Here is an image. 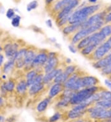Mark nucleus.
Segmentation results:
<instances>
[{
	"mask_svg": "<svg viewBox=\"0 0 111 122\" xmlns=\"http://www.w3.org/2000/svg\"><path fill=\"white\" fill-rule=\"evenodd\" d=\"M100 8L99 5H93L83 6L75 10L70 15L68 24H81L87 20L90 16L95 14Z\"/></svg>",
	"mask_w": 111,
	"mask_h": 122,
	"instance_id": "f257e3e1",
	"label": "nucleus"
},
{
	"mask_svg": "<svg viewBox=\"0 0 111 122\" xmlns=\"http://www.w3.org/2000/svg\"><path fill=\"white\" fill-rule=\"evenodd\" d=\"M104 89V88L98 85V86L90 87V88H83L79 91H76L74 92L70 99V105L75 106L81 103L85 102L93 94Z\"/></svg>",
	"mask_w": 111,
	"mask_h": 122,
	"instance_id": "f03ea898",
	"label": "nucleus"
},
{
	"mask_svg": "<svg viewBox=\"0 0 111 122\" xmlns=\"http://www.w3.org/2000/svg\"><path fill=\"white\" fill-rule=\"evenodd\" d=\"M104 23H105L104 20H102L97 23L94 25L85 28H81L79 30H78L76 33L72 35V38L71 40H70L71 44L76 45L80 40H81L84 38L95 33L96 31H99L102 28V26L104 25Z\"/></svg>",
	"mask_w": 111,
	"mask_h": 122,
	"instance_id": "7ed1b4c3",
	"label": "nucleus"
},
{
	"mask_svg": "<svg viewBox=\"0 0 111 122\" xmlns=\"http://www.w3.org/2000/svg\"><path fill=\"white\" fill-rule=\"evenodd\" d=\"M111 52V42L107 39L105 41L97 47L91 54L89 56V59L93 61L101 59Z\"/></svg>",
	"mask_w": 111,
	"mask_h": 122,
	"instance_id": "20e7f679",
	"label": "nucleus"
},
{
	"mask_svg": "<svg viewBox=\"0 0 111 122\" xmlns=\"http://www.w3.org/2000/svg\"><path fill=\"white\" fill-rule=\"evenodd\" d=\"M87 112L90 114V117L94 120H104L111 118L109 110L102 109L97 106L89 107L87 109Z\"/></svg>",
	"mask_w": 111,
	"mask_h": 122,
	"instance_id": "39448f33",
	"label": "nucleus"
},
{
	"mask_svg": "<svg viewBox=\"0 0 111 122\" xmlns=\"http://www.w3.org/2000/svg\"><path fill=\"white\" fill-rule=\"evenodd\" d=\"M59 64V61L56 52H49L48 53V60L43 68L44 73H48L58 68Z\"/></svg>",
	"mask_w": 111,
	"mask_h": 122,
	"instance_id": "423d86ee",
	"label": "nucleus"
},
{
	"mask_svg": "<svg viewBox=\"0 0 111 122\" xmlns=\"http://www.w3.org/2000/svg\"><path fill=\"white\" fill-rule=\"evenodd\" d=\"M88 107L89 106L85 102L73 106L72 109L68 112V117L70 119H77L80 118L87 112Z\"/></svg>",
	"mask_w": 111,
	"mask_h": 122,
	"instance_id": "0eeeda50",
	"label": "nucleus"
},
{
	"mask_svg": "<svg viewBox=\"0 0 111 122\" xmlns=\"http://www.w3.org/2000/svg\"><path fill=\"white\" fill-rule=\"evenodd\" d=\"M19 45L16 42H9L3 46V51L7 59H14L19 49Z\"/></svg>",
	"mask_w": 111,
	"mask_h": 122,
	"instance_id": "6e6552de",
	"label": "nucleus"
},
{
	"mask_svg": "<svg viewBox=\"0 0 111 122\" xmlns=\"http://www.w3.org/2000/svg\"><path fill=\"white\" fill-rule=\"evenodd\" d=\"M79 4V0H73L72 1L65 6L63 9H61L57 15V21L60 20L64 17H70L74 10L77 8Z\"/></svg>",
	"mask_w": 111,
	"mask_h": 122,
	"instance_id": "1a4fd4ad",
	"label": "nucleus"
},
{
	"mask_svg": "<svg viewBox=\"0 0 111 122\" xmlns=\"http://www.w3.org/2000/svg\"><path fill=\"white\" fill-rule=\"evenodd\" d=\"M47 60L48 52L44 51L38 52L32 64V69H43Z\"/></svg>",
	"mask_w": 111,
	"mask_h": 122,
	"instance_id": "9d476101",
	"label": "nucleus"
},
{
	"mask_svg": "<svg viewBox=\"0 0 111 122\" xmlns=\"http://www.w3.org/2000/svg\"><path fill=\"white\" fill-rule=\"evenodd\" d=\"M106 15V14L104 12H99V13H96L92 15L87 20L85 21L84 22L81 24L80 29L91 27V26L94 25L101 22V21L104 20V17H105Z\"/></svg>",
	"mask_w": 111,
	"mask_h": 122,
	"instance_id": "9b49d317",
	"label": "nucleus"
},
{
	"mask_svg": "<svg viewBox=\"0 0 111 122\" xmlns=\"http://www.w3.org/2000/svg\"><path fill=\"white\" fill-rule=\"evenodd\" d=\"M16 83L12 79H9L3 82L0 85V92L1 96H6L7 93L12 92L16 89Z\"/></svg>",
	"mask_w": 111,
	"mask_h": 122,
	"instance_id": "f8f14e48",
	"label": "nucleus"
},
{
	"mask_svg": "<svg viewBox=\"0 0 111 122\" xmlns=\"http://www.w3.org/2000/svg\"><path fill=\"white\" fill-rule=\"evenodd\" d=\"M27 51V48H22L19 49L15 57V67L16 69H22L25 67L24 58Z\"/></svg>",
	"mask_w": 111,
	"mask_h": 122,
	"instance_id": "ddd939ff",
	"label": "nucleus"
},
{
	"mask_svg": "<svg viewBox=\"0 0 111 122\" xmlns=\"http://www.w3.org/2000/svg\"><path fill=\"white\" fill-rule=\"evenodd\" d=\"M81 84L83 88H90L98 86L99 80L96 76L92 75H83L81 76Z\"/></svg>",
	"mask_w": 111,
	"mask_h": 122,
	"instance_id": "4468645a",
	"label": "nucleus"
},
{
	"mask_svg": "<svg viewBox=\"0 0 111 122\" xmlns=\"http://www.w3.org/2000/svg\"><path fill=\"white\" fill-rule=\"evenodd\" d=\"M38 52L33 49H27V52L25 54L24 58V62H25V67L24 69H26V72L32 69V64L34 60L36 55Z\"/></svg>",
	"mask_w": 111,
	"mask_h": 122,
	"instance_id": "2eb2a0df",
	"label": "nucleus"
},
{
	"mask_svg": "<svg viewBox=\"0 0 111 122\" xmlns=\"http://www.w3.org/2000/svg\"><path fill=\"white\" fill-rule=\"evenodd\" d=\"M63 70V69L61 68H57V69H54V70H52V71H49L48 73H44V76H43V83L45 85H48L51 84L52 82H53L56 76L59 74L60 72Z\"/></svg>",
	"mask_w": 111,
	"mask_h": 122,
	"instance_id": "dca6fc26",
	"label": "nucleus"
},
{
	"mask_svg": "<svg viewBox=\"0 0 111 122\" xmlns=\"http://www.w3.org/2000/svg\"><path fill=\"white\" fill-rule=\"evenodd\" d=\"M81 24L80 23V24H68L67 25L64 26L62 28V33L66 36H70L73 35L78 30H80Z\"/></svg>",
	"mask_w": 111,
	"mask_h": 122,
	"instance_id": "f3484780",
	"label": "nucleus"
},
{
	"mask_svg": "<svg viewBox=\"0 0 111 122\" xmlns=\"http://www.w3.org/2000/svg\"><path fill=\"white\" fill-rule=\"evenodd\" d=\"M65 89L64 85L61 83H53L51 86L48 92V97L51 99L54 98L55 97L59 95Z\"/></svg>",
	"mask_w": 111,
	"mask_h": 122,
	"instance_id": "a211bd4d",
	"label": "nucleus"
},
{
	"mask_svg": "<svg viewBox=\"0 0 111 122\" xmlns=\"http://www.w3.org/2000/svg\"><path fill=\"white\" fill-rule=\"evenodd\" d=\"M111 63V52L109 53L106 56L104 57H103L99 61H95L93 64V66L95 69H98V70H101L105 67L107 65Z\"/></svg>",
	"mask_w": 111,
	"mask_h": 122,
	"instance_id": "6ab92c4d",
	"label": "nucleus"
},
{
	"mask_svg": "<svg viewBox=\"0 0 111 122\" xmlns=\"http://www.w3.org/2000/svg\"><path fill=\"white\" fill-rule=\"evenodd\" d=\"M15 60L8 59L6 62L4 63L2 66V71L4 74L9 75L15 69Z\"/></svg>",
	"mask_w": 111,
	"mask_h": 122,
	"instance_id": "aec40b11",
	"label": "nucleus"
},
{
	"mask_svg": "<svg viewBox=\"0 0 111 122\" xmlns=\"http://www.w3.org/2000/svg\"><path fill=\"white\" fill-rule=\"evenodd\" d=\"M44 85L43 83H33L31 86L29 87L28 89V93L30 96H35L43 91L44 88Z\"/></svg>",
	"mask_w": 111,
	"mask_h": 122,
	"instance_id": "412c9836",
	"label": "nucleus"
},
{
	"mask_svg": "<svg viewBox=\"0 0 111 122\" xmlns=\"http://www.w3.org/2000/svg\"><path fill=\"white\" fill-rule=\"evenodd\" d=\"M37 74H38V71L36 69H31L29 71H27L25 79L28 88L33 85Z\"/></svg>",
	"mask_w": 111,
	"mask_h": 122,
	"instance_id": "4be33fe9",
	"label": "nucleus"
},
{
	"mask_svg": "<svg viewBox=\"0 0 111 122\" xmlns=\"http://www.w3.org/2000/svg\"><path fill=\"white\" fill-rule=\"evenodd\" d=\"M28 87L26 83L25 79H21L18 81L16 86V91L18 94H23L28 91Z\"/></svg>",
	"mask_w": 111,
	"mask_h": 122,
	"instance_id": "5701e85b",
	"label": "nucleus"
},
{
	"mask_svg": "<svg viewBox=\"0 0 111 122\" xmlns=\"http://www.w3.org/2000/svg\"><path fill=\"white\" fill-rule=\"evenodd\" d=\"M77 67L74 65H69L67 67H65L63 69V75H64V77L65 79V81H66L67 79L71 76L76 71H77Z\"/></svg>",
	"mask_w": 111,
	"mask_h": 122,
	"instance_id": "b1692460",
	"label": "nucleus"
},
{
	"mask_svg": "<svg viewBox=\"0 0 111 122\" xmlns=\"http://www.w3.org/2000/svg\"><path fill=\"white\" fill-rule=\"evenodd\" d=\"M51 99H51L50 97H48L42 100V101H40V102L38 103V104L37 105V111L38 112H40V113L44 112V111L47 109L48 106H49V103L51 102Z\"/></svg>",
	"mask_w": 111,
	"mask_h": 122,
	"instance_id": "393cba45",
	"label": "nucleus"
},
{
	"mask_svg": "<svg viewBox=\"0 0 111 122\" xmlns=\"http://www.w3.org/2000/svg\"><path fill=\"white\" fill-rule=\"evenodd\" d=\"M97 47L98 46L94 45V44H90L88 46H86L85 48H83L81 50H80V53L83 56L88 57L95 51V50L97 48Z\"/></svg>",
	"mask_w": 111,
	"mask_h": 122,
	"instance_id": "a878e982",
	"label": "nucleus"
},
{
	"mask_svg": "<svg viewBox=\"0 0 111 122\" xmlns=\"http://www.w3.org/2000/svg\"><path fill=\"white\" fill-rule=\"evenodd\" d=\"M73 0H60L58 3H56V5L54 6V10L59 12L62 9L69 5Z\"/></svg>",
	"mask_w": 111,
	"mask_h": 122,
	"instance_id": "bb28decb",
	"label": "nucleus"
},
{
	"mask_svg": "<svg viewBox=\"0 0 111 122\" xmlns=\"http://www.w3.org/2000/svg\"><path fill=\"white\" fill-rule=\"evenodd\" d=\"M94 106L97 107H101L102 109L109 110L111 109V100H106V101H99L96 102Z\"/></svg>",
	"mask_w": 111,
	"mask_h": 122,
	"instance_id": "cd10ccee",
	"label": "nucleus"
},
{
	"mask_svg": "<svg viewBox=\"0 0 111 122\" xmlns=\"http://www.w3.org/2000/svg\"><path fill=\"white\" fill-rule=\"evenodd\" d=\"M100 101H106L111 100V91L105 89V88L101 91H99Z\"/></svg>",
	"mask_w": 111,
	"mask_h": 122,
	"instance_id": "c85d7f7f",
	"label": "nucleus"
},
{
	"mask_svg": "<svg viewBox=\"0 0 111 122\" xmlns=\"http://www.w3.org/2000/svg\"><path fill=\"white\" fill-rule=\"evenodd\" d=\"M101 33L105 36L106 37H110L111 36V24H107L106 25H103L102 28L99 30Z\"/></svg>",
	"mask_w": 111,
	"mask_h": 122,
	"instance_id": "c756f323",
	"label": "nucleus"
},
{
	"mask_svg": "<svg viewBox=\"0 0 111 122\" xmlns=\"http://www.w3.org/2000/svg\"><path fill=\"white\" fill-rule=\"evenodd\" d=\"M21 17L18 14H16L13 19L11 20V25H12V27H15V28L19 27L20 25H21Z\"/></svg>",
	"mask_w": 111,
	"mask_h": 122,
	"instance_id": "7c9ffc66",
	"label": "nucleus"
},
{
	"mask_svg": "<svg viewBox=\"0 0 111 122\" xmlns=\"http://www.w3.org/2000/svg\"><path fill=\"white\" fill-rule=\"evenodd\" d=\"M38 3L37 0L32 1L27 5V10L28 12H30L32 10H34L36 8H38Z\"/></svg>",
	"mask_w": 111,
	"mask_h": 122,
	"instance_id": "2f4dec72",
	"label": "nucleus"
},
{
	"mask_svg": "<svg viewBox=\"0 0 111 122\" xmlns=\"http://www.w3.org/2000/svg\"><path fill=\"white\" fill-rule=\"evenodd\" d=\"M100 70H101V74L104 76H110L111 75V63Z\"/></svg>",
	"mask_w": 111,
	"mask_h": 122,
	"instance_id": "473e14b6",
	"label": "nucleus"
},
{
	"mask_svg": "<svg viewBox=\"0 0 111 122\" xmlns=\"http://www.w3.org/2000/svg\"><path fill=\"white\" fill-rule=\"evenodd\" d=\"M15 15H16V12L14 9L12 8H9L6 12V16L8 19L12 20Z\"/></svg>",
	"mask_w": 111,
	"mask_h": 122,
	"instance_id": "72a5a7b5",
	"label": "nucleus"
},
{
	"mask_svg": "<svg viewBox=\"0 0 111 122\" xmlns=\"http://www.w3.org/2000/svg\"><path fill=\"white\" fill-rule=\"evenodd\" d=\"M61 117V114L59 112H56L54 115L49 118V122H56L59 120Z\"/></svg>",
	"mask_w": 111,
	"mask_h": 122,
	"instance_id": "f704fd0d",
	"label": "nucleus"
},
{
	"mask_svg": "<svg viewBox=\"0 0 111 122\" xmlns=\"http://www.w3.org/2000/svg\"><path fill=\"white\" fill-rule=\"evenodd\" d=\"M68 48H69V51L74 54L76 53V52H77V51H78L77 49V48H76L75 45H72V44H70V45L68 46Z\"/></svg>",
	"mask_w": 111,
	"mask_h": 122,
	"instance_id": "c9c22d12",
	"label": "nucleus"
},
{
	"mask_svg": "<svg viewBox=\"0 0 111 122\" xmlns=\"http://www.w3.org/2000/svg\"><path fill=\"white\" fill-rule=\"evenodd\" d=\"M5 56L3 52H0V68L2 67L3 65L5 63Z\"/></svg>",
	"mask_w": 111,
	"mask_h": 122,
	"instance_id": "e433bc0d",
	"label": "nucleus"
},
{
	"mask_svg": "<svg viewBox=\"0 0 111 122\" xmlns=\"http://www.w3.org/2000/svg\"><path fill=\"white\" fill-rule=\"evenodd\" d=\"M104 22L105 23H110L111 22V12L106 14L104 17Z\"/></svg>",
	"mask_w": 111,
	"mask_h": 122,
	"instance_id": "4c0bfd02",
	"label": "nucleus"
},
{
	"mask_svg": "<svg viewBox=\"0 0 111 122\" xmlns=\"http://www.w3.org/2000/svg\"><path fill=\"white\" fill-rule=\"evenodd\" d=\"M104 83L106 86L109 88V91H111V80H105L104 81Z\"/></svg>",
	"mask_w": 111,
	"mask_h": 122,
	"instance_id": "58836bf2",
	"label": "nucleus"
},
{
	"mask_svg": "<svg viewBox=\"0 0 111 122\" xmlns=\"http://www.w3.org/2000/svg\"><path fill=\"white\" fill-rule=\"evenodd\" d=\"M46 24L48 27H50V28L53 27V23H52V21L51 19H48L46 20Z\"/></svg>",
	"mask_w": 111,
	"mask_h": 122,
	"instance_id": "ea45409f",
	"label": "nucleus"
},
{
	"mask_svg": "<svg viewBox=\"0 0 111 122\" xmlns=\"http://www.w3.org/2000/svg\"><path fill=\"white\" fill-rule=\"evenodd\" d=\"M5 103V100H4V98L2 96L0 95V107H1L2 106H3Z\"/></svg>",
	"mask_w": 111,
	"mask_h": 122,
	"instance_id": "a19ab883",
	"label": "nucleus"
},
{
	"mask_svg": "<svg viewBox=\"0 0 111 122\" xmlns=\"http://www.w3.org/2000/svg\"><path fill=\"white\" fill-rule=\"evenodd\" d=\"M0 122H5V117L1 115H0Z\"/></svg>",
	"mask_w": 111,
	"mask_h": 122,
	"instance_id": "79ce46f5",
	"label": "nucleus"
},
{
	"mask_svg": "<svg viewBox=\"0 0 111 122\" xmlns=\"http://www.w3.org/2000/svg\"><path fill=\"white\" fill-rule=\"evenodd\" d=\"M65 62L67 63V64H70V63L72 62V60L71 59H70V58H67L66 60H65Z\"/></svg>",
	"mask_w": 111,
	"mask_h": 122,
	"instance_id": "37998d69",
	"label": "nucleus"
},
{
	"mask_svg": "<svg viewBox=\"0 0 111 122\" xmlns=\"http://www.w3.org/2000/svg\"><path fill=\"white\" fill-rule=\"evenodd\" d=\"M53 1H54V0H45L46 4H50V3H51Z\"/></svg>",
	"mask_w": 111,
	"mask_h": 122,
	"instance_id": "c03bdc74",
	"label": "nucleus"
},
{
	"mask_svg": "<svg viewBox=\"0 0 111 122\" xmlns=\"http://www.w3.org/2000/svg\"><path fill=\"white\" fill-rule=\"evenodd\" d=\"M88 1L91 3H96L98 0H88Z\"/></svg>",
	"mask_w": 111,
	"mask_h": 122,
	"instance_id": "a18cd8bd",
	"label": "nucleus"
},
{
	"mask_svg": "<svg viewBox=\"0 0 111 122\" xmlns=\"http://www.w3.org/2000/svg\"><path fill=\"white\" fill-rule=\"evenodd\" d=\"M107 10H109V11H111V5L109 6L108 8H107Z\"/></svg>",
	"mask_w": 111,
	"mask_h": 122,
	"instance_id": "49530a36",
	"label": "nucleus"
},
{
	"mask_svg": "<svg viewBox=\"0 0 111 122\" xmlns=\"http://www.w3.org/2000/svg\"><path fill=\"white\" fill-rule=\"evenodd\" d=\"M3 51V46L0 45V52H1Z\"/></svg>",
	"mask_w": 111,
	"mask_h": 122,
	"instance_id": "de8ad7c7",
	"label": "nucleus"
},
{
	"mask_svg": "<svg viewBox=\"0 0 111 122\" xmlns=\"http://www.w3.org/2000/svg\"><path fill=\"white\" fill-rule=\"evenodd\" d=\"M109 79H110V80H111V75H110V76H109Z\"/></svg>",
	"mask_w": 111,
	"mask_h": 122,
	"instance_id": "09e8293b",
	"label": "nucleus"
},
{
	"mask_svg": "<svg viewBox=\"0 0 111 122\" xmlns=\"http://www.w3.org/2000/svg\"><path fill=\"white\" fill-rule=\"evenodd\" d=\"M109 111H110V113H111V109H109Z\"/></svg>",
	"mask_w": 111,
	"mask_h": 122,
	"instance_id": "8fccbe9b",
	"label": "nucleus"
},
{
	"mask_svg": "<svg viewBox=\"0 0 111 122\" xmlns=\"http://www.w3.org/2000/svg\"><path fill=\"white\" fill-rule=\"evenodd\" d=\"M0 45H1V41H0Z\"/></svg>",
	"mask_w": 111,
	"mask_h": 122,
	"instance_id": "3c124183",
	"label": "nucleus"
}]
</instances>
